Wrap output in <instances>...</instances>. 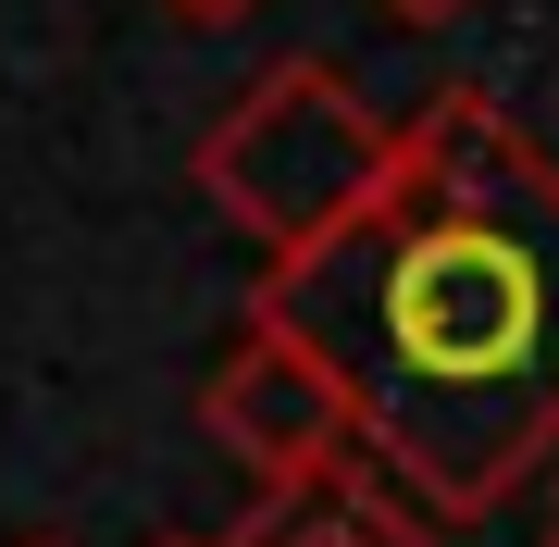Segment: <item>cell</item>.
I'll list each match as a JSON object with an SVG mask.
<instances>
[{"mask_svg": "<svg viewBox=\"0 0 559 547\" xmlns=\"http://www.w3.org/2000/svg\"><path fill=\"white\" fill-rule=\"evenodd\" d=\"M261 324L311 336L436 523H485L559 461V163L485 87H436L323 249L261 262Z\"/></svg>", "mask_w": 559, "mask_h": 547, "instance_id": "6da1fadb", "label": "cell"}, {"mask_svg": "<svg viewBox=\"0 0 559 547\" xmlns=\"http://www.w3.org/2000/svg\"><path fill=\"white\" fill-rule=\"evenodd\" d=\"M385 163H399V124L360 100L336 62L286 50V62H261L237 100L212 112L200 200L237 224V237H261V262H299V249H323L385 187Z\"/></svg>", "mask_w": 559, "mask_h": 547, "instance_id": "7a4b0ae2", "label": "cell"}, {"mask_svg": "<svg viewBox=\"0 0 559 547\" xmlns=\"http://www.w3.org/2000/svg\"><path fill=\"white\" fill-rule=\"evenodd\" d=\"M200 436L261 486V510L336 486L348 461H373V448H360L348 385L323 373V348H311V336H286V324H261V311H237V348L200 373Z\"/></svg>", "mask_w": 559, "mask_h": 547, "instance_id": "3957f363", "label": "cell"}, {"mask_svg": "<svg viewBox=\"0 0 559 547\" xmlns=\"http://www.w3.org/2000/svg\"><path fill=\"white\" fill-rule=\"evenodd\" d=\"M237 547H448V523H436V510H423L385 461H348L336 486L249 510V523H237Z\"/></svg>", "mask_w": 559, "mask_h": 547, "instance_id": "277c9868", "label": "cell"}, {"mask_svg": "<svg viewBox=\"0 0 559 547\" xmlns=\"http://www.w3.org/2000/svg\"><path fill=\"white\" fill-rule=\"evenodd\" d=\"M162 13H187V25H249L261 0H162Z\"/></svg>", "mask_w": 559, "mask_h": 547, "instance_id": "5b68a950", "label": "cell"}, {"mask_svg": "<svg viewBox=\"0 0 559 547\" xmlns=\"http://www.w3.org/2000/svg\"><path fill=\"white\" fill-rule=\"evenodd\" d=\"M385 13H399V25H460L473 0H385Z\"/></svg>", "mask_w": 559, "mask_h": 547, "instance_id": "8992f818", "label": "cell"}, {"mask_svg": "<svg viewBox=\"0 0 559 547\" xmlns=\"http://www.w3.org/2000/svg\"><path fill=\"white\" fill-rule=\"evenodd\" d=\"M162 547H237V535H162Z\"/></svg>", "mask_w": 559, "mask_h": 547, "instance_id": "52a82bcc", "label": "cell"}, {"mask_svg": "<svg viewBox=\"0 0 559 547\" xmlns=\"http://www.w3.org/2000/svg\"><path fill=\"white\" fill-rule=\"evenodd\" d=\"M547 547H559V510H547Z\"/></svg>", "mask_w": 559, "mask_h": 547, "instance_id": "ba28073f", "label": "cell"}]
</instances>
